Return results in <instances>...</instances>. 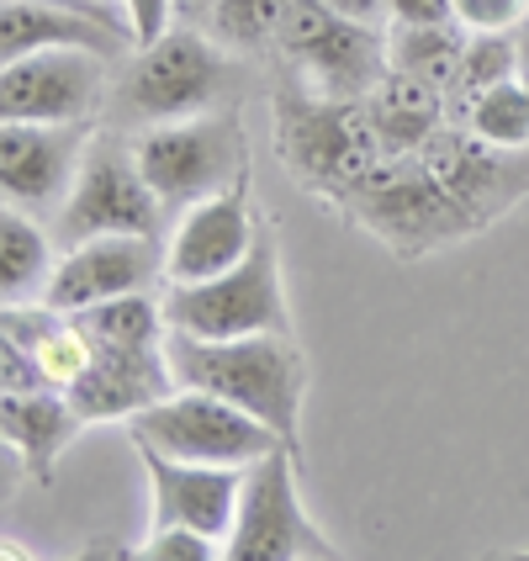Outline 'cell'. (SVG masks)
<instances>
[{
    "label": "cell",
    "instance_id": "obj_1",
    "mask_svg": "<svg viewBox=\"0 0 529 561\" xmlns=\"http://www.w3.org/2000/svg\"><path fill=\"white\" fill-rule=\"evenodd\" d=\"M170 366L181 387L218 392L228 403L271 424L286 445L302 450V408H308V355L297 334H244V340H196L170 329Z\"/></svg>",
    "mask_w": 529,
    "mask_h": 561
},
{
    "label": "cell",
    "instance_id": "obj_2",
    "mask_svg": "<svg viewBox=\"0 0 529 561\" xmlns=\"http://www.w3.org/2000/svg\"><path fill=\"white\" fill-rule=\"evenodd\" d=\"M323 207L340 213L349 228L371 233L392 260H424V254L467 244L471 233H482L418 154H376L355 181L323 196Z\"/></svg>",
    "mask_w": 529,
    "mask_h": 561
},
{
    "label": "cell",
    "instance_id": "obj_3",
    "mask_svg": "<svg viewBox=\"0 0 529 561\" xmlns=\"http://www.w3.org/2000/svg\"><path fill=\"white\" fill-rule=\"evenodd\" d=\"M228 91H233V54L207 27H170L164 37L127 54L106 106H112V127L138 133V127L228 106Z\"/></svg>",
    "mask_w": 529,
    "mask_h": 561
},
{
    "label": "cell",
    "instance_id": "obj_4",
    "mask_svg": "<svg viewBox=\"0 0 529 561\" xmlns=\"http://www.w3.org/2000/svg\"><path fill=\"white\" fill-rule=\"evenodd\" d=\"M170 329L196 340H244V334H291V302L280 280V233L276 218L260 213L250 254L212 280H170L164 291Z\"/></svg>",
    "mask_w": 529,
    "mask_h": 561
},
{
    "label": "cell",
    "instance_id": "obj_5",
    "mask_svg": "<svg viewBox=\"0 0 529 561\" xmlns=\"http://www.w3.org/2000/svg\"><path fill=\"white\" fill-rule=\"evenodd\" d=\"M276 154L286 164V175L312 202H323L387 149L366 117V101L318 95L302 75H291L276 91Z\"/></svg>",
    "mask_w": 529,
    "mask_h": 561
},
{
    "label": "cell",
    "instance_id": "obj_6",
    "mask_svg": "<svg viewBox=\"0 0 529 561\" xmlns=\"http://www.w3.org/2000/svg\"><path fill=\"white\" fill-rule=\"evenodd\" d=\"M170 207L164 196L149 186L143 164L133 154V133L123 127H95L91 144H85V159H80V175L64 196L59 218H54V233L59 244H80V239H95V233H154L164 239L170 228Z\"/></svg>",
    "mask_w": 529,
    "mask_h": 561
},
{
    "label": "cell",
    "instance_id": "obj_7",
    "mask_svg": "<svg viewBox=\"0 0 529 561\" xmlns=\"http://www.w3.org/2000/svg\"><path fill=\"white\" fill-rule=\"evenodd\" d=\"M133 154H138L149 186L164 196L170 213L222 191L254 164L239 106H212V112H196V117L138 127L133 133Z\"/></svg>",
    "mask_w": 529,
    "mask_h": 561
},
{
    "label": "cell",
    "instance_id": "obj_8",
    "mask_svg": "<svg viewBox=\"0 0 529 561\" xmlns=\"http://www.w3.org/2000/svg\"><path fill=\"white\" fill-rule=\"evenodd\" d=\"M222 561H344L329 530L302 508L297 488V445H276L244 467V493Z\"/></svg>",
    "mask_w": 529,
    "mask_h": 561
},
{
    "label": "cell",
    "instance_id": "obj_9",
    "mask_svg": "<svg viewBox=\"0 0 529 561\" xmlns=\"http://www.w3.org/2000/svg\"><path fill=\"white\" fill-rule=\"evenodd\" d=\"M127 435L133 445L164 450L175 461H207V467H250L265 450L286 445L271 424L202 387H175L170 398L149 403L138 419H127Z\"/></svg>",
    "mask_w": 529,
    "mask_h": 561
},
{
    "label": "cell",
    "instance_id": "obj_10",
    "mask_svg": "<svg viewBox=\"0 0 529 561\" xmlns=\"http://www.w3.org/2000/svg\"><path fill=\"white\" fill-rule=\"evenodd\" d=\"M276 54L291 64V75H302L312 91L334 95V101H366L376 80L392 69L387 27L340 16L329 0H297L286 11Z\"/></svg>",
    "mask_w": 529,
    "mask_h": 561
},
{
    "label": "cell",
    "instance_id": "obj_11",
    "mask_svg": "<svg viewBox=\"0 0 529 561\" xmlns=\"http://www.w3.org/2000/svg\"><path fill=\"white\" fill-rule=\"evenodd\" d=\"M112 64L95 48H43L5 59L0 123H95L112 95Z\"/></svg>",
    "mask_w": 529,
    "mask_h": 561
},
{
    "label": "cell",
    "instance_id": "obj_12",
    "mask_svg": "<svg viewBox=\"0 0 529 561\" xmlns=\"http://www.w3.org/2000/svg\"><path fill=\"white\" fill-rule=\"evenodd\" d=\"M418 159L429 164V175L439 186L467 207V218L476 228L508 218L529 196V149H493L456 117L429 133Z\"/></svg>",
    "mask_w": 529,
    "mask_h": 561
},
{
    "label": "cell",
    "instance_id": "obj_13",
    "mask_svg": "<svg viewBox=\"0 0 529 561\" xmlns=\"http://www.w3.org/2000/svg\"><path fill=\"white\" fill-rule=\"evenodd\" d=\"M254 233H260V213H254V164L228 181L222 191L202 196L181 207V218L164 233V286L170 280H212L233 271L250 254Z\"/></svg>",
    "mask_w": 529,
    "mask_h": 561
},
{
    "label": "cell",
    "instance_id": "obj_14",
    "mask_svg": "<svg viewBox=\"0 0 529 561\" xmlns=\"http://www.w3.org/2000/svg\"><path fill=\"white\" fill-rule=\"evenodd\" d=\"M154 280H164V239H154V233H95V239H80L59 254L43 302L80 312L106 302V297H123V291H154Z\"/></svg>",
    "mask_w": 529,
    "mask_h": 561
},
{
    "label": "cell",
    "instance_id": "obj_15",
    "mask_svg": "<svg viewBox=\"0 0 529 561\" xmlns=\"http://www.w3.org/2000/svg\"><path fill=\"white\" fill-rule=\"evenodd\" d=\"M95 123H0V191L11 207L48 213L80 175Z\"/></svg>",
    "mask_w": 529,
    "mask_h": 561
},
{
    "label": "cell",
    "instance_id": "obj_16",
    "mask_svg": "<svg viewBox=\"0 0 529 561\" xmlns=\"http://www.w3.org/2000/svg\"><path fill=\"white\" fill-rule=\"evenodd\" d=\"M143 477H149V499H154V530L164 525H186L212 540H228L239 493H244V467H207V461H175L164 450L133 445Z\"/></svg>",
    "mask_w": 529,
    "mask_h": 561
},
{
    "label": "cell",
    "instance_id": "obj_17",
    "mask_svg": "<svg viewBox=\"0 0 529 561\" xmlns=\"http://www.w3.org/2000/svg\"><path fill=\"white\" fill-rule=\"evenodd\" d=\"M43 48H95L106 59L133 54V27L91 11V0H5L0 5V64Z\"/></svg>",
    "mask_w": 529,
    "mask_h": 561
},
{
    "label": "cell",
    "instance_id": "obj_18",
    "mask_svg": "<svg viewBox=\"0 0 529 561\" xmlns=\"http://www.w3.org/2000/svg\"><path fill=\"white\" fill-rule=\"evenodd\" d=\"M181 381L170 366L164 344H143V350H101L95 344L91 366L69 387V403L85 424H127L149 403L170 398Z\"/></svg>",
    "mask_w": 529,
    "mask_h": 561
},
{
    "label": "cell",
    "instance_id": "obj_19",
    "mask_svg": "<svg viewBox=\"0 0 529 561\" xmlns=\"http://www.w3.org/2000/svg\"><path fill=\"white\" fill-rule=\"evenodd\" d=\"M85 430V419L74 413L69 392L59 387H43V392H5L0 398V435L11 445V456L22 461L37 488L54 482L64 450L74 445V435Z\"/></svg>",
    "mask_w": 529,
    "mask_h": 561
},
{
    "label": "cell",
    "instance_id": "obj_20",
    "mask_svg": "<svg viewBox=\"0 0 529 561\" xmlns=\"http://www.w3.org/2000/svg\"><path fill=\"white\" fill-rule=\"evenodd\" d=\"M0 340L27 350L32 360H37V371H43V381L59 387V392H69L80 381V371L91 366V355H95L91 334L74 323V312L54 308L43 297L37 302H5V312H0Z\"/></svg>",
    "mask_w": 529,
    "mask_h": 561
},
{
    "label": "cell",
    "instance_id": "obj_21",
    "mask_svg": "<svg viewBox=\"0 0 529 561\" xmlns=\"http://www.w3.org/2000/svg\"><path fill=\"white\" fill-rule=\"evenodd\" d=\"M366 117L387 154H418L429 133L450 123V95L407 69H387L366 95Z\"/></svg>",
    "mask_w": 529,
    "mask_h": 561
},
{
    "label": "cell",
    "instance_id": "obj_22",
    "mask_svg": "<svg viewBox=\"0 0 529 561\" xmlns=\"http://www.w3.org/2000/svg\"><path fill=\"white\" fill-rule=\"evenodd\" d=\"M54 265H59V260H54V244H48L37 213L5 202V213H0V291H5V302L43 297Z\"/></svg>",
    "mask_w": 529,
    "mask_h": 561
},
{
    "label": "cell",
    "instance_id": "obj_23",
    "mask_svg": "<svg viewBox=\"0 0 529 561\" xmlns=\"http://www.w3.org/2000/svg\"><path fill=\"white\" fill-rule=\"evenodd\" d=\"M467 37L471 32L461 22H445V27H407V22H387V64L407 69L418 80H429L439 91H456V75L467 59Z\"/></svg>",
    "mask_w": 529,
    "mask_h": 561
},
{
    "label": "cell",
    "instance_id": "obj_24",
    "mask_svg": "<svg viewBox=\"0 0 529 561\" xmlns=\"http://www.w3.org/2000/svg\"><path fill=\"white\" fill-rule=\"evenodd\" d=\"M74 323L91 334V344L101 350H143V344H164L170 340V318H164V297L154 291H123V297H106L95 308H80Z\"/></svg>",
    "mask_w": 529,
    "mask_h": 561
},
{
    "label": "cell",
    "instance_id": "obj_25",
    "mask_svg": "<svg viewBox=\"0 0 529 561\" xmlns=\"http://www.w3.org/2000/svg\"><path fill=\"white\" fill-rule=\"evenodd\" d=\"M450 117L467 123L471 133H476L482 144H493V149H529V91L519 75L487 85L482 95H471L467 106H456Z\"/></svg>",
    "mask_w": 529,
    "mask_h": 561
},
{
    "label": "cell",
    "instance_id": "obj_26",
    "mask_svg": "<svg viewBox=\"0 0 529 561\" xmlns=\"http://www.w3.org/2000/svg\"><path fill=\"white\" fill-rule=\"evenodd\" d=\"M291 5L297 0H218L207 32L218 37L228 54H265V48H276Z\"/></svg>",
    "mask_w": 529,
    "mask_h": 561
},
{
    "label": "cell",
    "instance_id": "obj_27",
    "mask_svg": "<svg viewBox=\"0 0 529 561\" xmlns=\"http://www.w3.org/2000/svg\"><path fill=\"white\" fill-rule=\"evenodd\" d=\"M514 75H519V43H514V32H471L461 75H456V91H450V112L467 106L471 95H482L487 85L514 80Z\"/></svg>",
    "mask_w": 529,
    "mask_h": 561
},
{
    "label": "cell",
    "instance_id": "obj_28",
    "mask_svg": "<svg viewBox=\"0 0 529 561\" xmlns=\"http://www.w3.org/2000/svg\"><path fill=\"white\" fill-rule=\"evenodd\" d=\"M138 557L149 561H222V540L202 530H186V525H164V530H149V540L138 546Z\"/></svg>",
    "mask_w": 529,
    "mask_h": 561
},
{
    "label": "cell",
    "instance_id": "obj_29",
    "mask_svg": "<svg viewBox=\"0 0 529 561\" xmlns=\"http://www.w3.org/2000/svg\"><path fill=\"white\" fill-rule=\"evenodd\" d=\"M529 16V0H456V22L467 32H514Z\"/></svg>",
    "mask_w": 529,
    "mask_h": 561
},
{
    "label": "cell",
    "instance_id": "obj_30",
    "mask_svg": "<svg viewBox=\"0 0 529 561\" xmlns=\"http://www.w3.org/2000/svg\"><path fill=\"white\" fill-rule=\"evenodd\" d=\"M123 22L133 27V43H154L175 27V0H123Z\"/></svg>",
    "mask_w": 529,
    "mask_h": 561
},
{
    "label": "cell",
    "instance_id": "obj_31",
    "mask_svg": "<svg viewBox=\"0 0 529 561\" xmlns=\"http://www.w3.org/2000/svg\"><path fill=\"white\" fill-rule=\"evenodd\" d=\"M387 22L445 27V22H456V0H387Z\"/></svg>",
    "mask_w": 529,
    "mask_h": 561
},
{
    "label": "cell",
    "instance_id": "obj_32",
    "mask_svg": "<svg viewBox=\"0 0 529 561\" xmlns=\"http://www.w3.org/2000/svg\"><path fill=\"white\" fill-rule=\"evenodd\" d=\"M340 16H355V22H387V0H329Z\"/></svg>",
    "mask_w": 529,
    "mask_h": 561
},
{
    "label": "cell",
    "instance_id": "obj_33",
    "mask_svg": "<svg viewBox=\"0 0 529 561\" xmlns=\"http://www.w3.org/2000/svg\"><path fill=\"white\" fill-rule=\"evenodd\" d=\"M218 0H175V27H207Z\"/></svg>",
    "mask_w": 529,
    "mask_h": 561
},
{
    "label": "cell",
    "instance_id": "obj_34",
    "mask_svg": "<svg viewBox=\"0 0 529 561\" xmlns=\"http://www.w3.org/2000/svg\"><path fill=\"white\" fill-rule=\"evenodd\" d=\"M514 43H519V80H525V91H529V16L514 27Z\"/></svg>",
    "mask_w": 529,
    "mask_h": 561
}]
</instances>
